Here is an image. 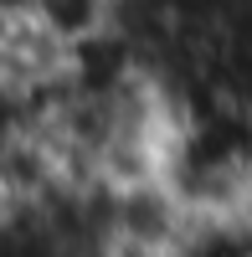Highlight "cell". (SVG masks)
<instances>
[{
  "label": "cell",
  "instance_id": "1",
  "mask_svg": "<svg viewBox=\"0 0 252 257\" xmlns=\"http://www.w3.org/2000/svg\"><path fill=\"white\" fill-rule=\"evenodd\" d=\"M26 11L47 26L62 47H82L113 26V0H26Z\"/></svg>",
  "mask_w": 252,
  "mask_h": 257
}]
</instances>
